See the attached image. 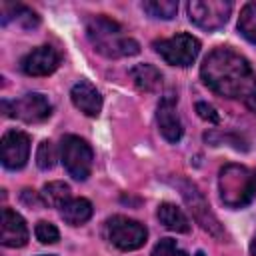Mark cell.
<instances>
[{"mask_svg":"<svg viewBox=\"0 0 256 256\" xmlns=\"http://www.w3.org/2000/svg\"><path fill=\"white\" fill-rule=\"evenodd\" d=\"M142 10L152 18L170 20L178 12V2L176 0H146L142 2Z\"/></svg>","mask_w":256,"mask_h":256,"instance_id":"21","label":"cell"},{"mask_svg":"<svg viewBox=\"0 0 256 256\" xmlns=\"http://www.w3.org/2000/svg\"><path fill=\"white\" fill-rule=\"evenodd\" d=\"M0 240L8 248H20L28 242V226H26L24 218L10 208L2 210V236H0Z\"/></svg>","mask_w":256,"mask_h":256,"instance_id":"13","label":"cell"},{"mask_svg":"<svg viewBox=\"0 0 256 256\" xmlns=\"http://www.w3.org/2000/svg\"><path fill=\"white\" fill-rule=\"evenodd\" d=\"M60 60H62L60 52L54 46L44 44V46H38V48L30 50L22 58L20 68L28 76H48L60 66Z\"/></svg>","mask_w":256,"mask_h":256,"instance_id":"11","label":"cell"},{"mask_svg":"<svg viewBox=\"0 0 256 256\" xmlns=\"http://www.w3.org/2000/svg\"><path fill=\"white\" fill-rule=\"evenodd\" d=\"M2 110L10 118H18L24 122H42L52 114V104L40 92L24 94L18 100H2Z\"/></svg>","mask_w":256,"mask_h":256,"instance_id":"9","label":"cell"},{"mask_svg":"<svg viewBox=\"0 0 256 256\" xmlns=\"http://www.w3.org/2000/svg\"><path fill=\"white\" fill-rule=\"evenodd\" d=\"M2 164L8 170H20L30 156V136L22 130H8L0 140Z\"/></svg>","mask_w":256,"mask_h":256,"instance_id":"10","label":"cell"},{"mask_svg":"<svg viewBox=\"0 0 256 256\" xmlns=\"http://www.w3.org/2000/svg\"><path fill=\"white\" fill-rule=\"evenodd\" d=\"M60 216L70 226H80L90 220L92 216V204L86 198H70L66 204L60 206Z\"/></svg>","mask_w":256,"mask_h":256,"instance_id":"17","label":"cell"},{"mask_svg":"<svg viewBox=\"0 0 256 256\" xmlns=\"http://www.w3.org/2000/svg\"><path fill=\"white\" fill-rule=\"evenodd\" d=\"M238 30L248 42L256 44V0L244 4V8L240 10Z\"/></svg>","mask_w":256,"mask_h":256,"instance_id":"20","label":"cell"},{"mask_svg":"<svg viewBox=\"0 0 256 256\" xmlns=\"http://www.w3.org/2000/svg\"><path fill=\"white\" fill-rule=\"evenodd\" d=\"M176 96H164L158 104V110H156V122H158V130L162 132V136L168 140V142H180L182 134H184V128H182V122H180V116H178V108H176Z\"/></svg>","mask_w":256,"mask_h":256,"instance_id":"12","label":"cell"},{"mask_svg":"<svg viewBox=\"0 0 256 256\" xmlns=\"http://www.w3.org/2000/svg\"><path fill=\"white\" fill-rule=\"evenodd\" d=\"M152 256H188V254L176 244V240H172V238H162V240L154 246Z\"/></svg>","mask_w":256,"mask_h":256,"instance_id":"24","label":"cell"},{"mask_svg":"<svg viewBox=\"0 0 256 256\" xmlns=\"http://www.w3.org/2000/svg\"><path fill=\"white\" fill-rule=\"evenodd\" d=\"M160 224L172 232H188L190 230V222L188 218L184 216V212L176 206V204H170V202H162L158 206V212H156Z\"/></svg>","mask_w":256,"mask_h":256,"instance_id":"18","label":"cell"},{"mask_svg":"<svg viewBox=\"0 0 256 256\" xmlns=\"http://www.w3.org/2000/svg\"><path fill=\"white\" fill-rule=\"evenodd\" d=\"M154 50L170 66H190L200 54V40L192 34L180 32L166 40H156Z\"/></svg>","mask_w":256,"mask_h":256,"instance_id":"5","label":"cell"},{"mask_svg":"<svg viewBox=\"0 0 256 256\" xmlns=\"http://www.w3.org/2000/svg\"><path fill=\"white\" fill-rule=\"evenodd\" d=\"M130 78L134 86L142 92H156L162 86V74L152 64H136L130 70Z\"/></svg>","mask_w":256,"mask_h":256,"instance_id":"15","label":"cell"},{"mask_svg":"<svg viewBox=\"0 0 256 256\" xmlns=\"http://www.w3.org/2000/svg\"><path fill=\"white\" fill-rule=\"evenodd\" d=\"M60 156H62V164L66 168V172L74 178V180H86L92 172V148L90 144L74 134H68L62 138L60 144Z\"/></svg>","mask_w":256,"mask_h":256,"instance_id":"4","label":"cell"},{"mask_svg":"<svg viewBox=\"0 0 256 256\" xmlns=\"http://www.w3.org/2000/svg\"><path fill=\"white\" fill-rule=\"evenodd\" d=\"M218 190L228 208H244L256 196V172L242 164H226L218 174Z\"/></svg>","mask_w":256,"mask_h":256,"instance_id":"3","label":"cell"},{"mask_svg":"<svg viewBox=\"0 0 256 256\" xmlns=\"http://www.w3.org/2000/svg\"><path fill=\"white\" fill-rule=\"evenodd\" d=\"M36 164L42 170H50L56 164V148H54V144L50 140L40 142V146L36 150Z\"/></svg>","mask_w":256,"mask_h":256,"instance_id":"22","label":"cell"},{"mask_svg":"<svg viewBox=\"0 0 256 256\" xmlns=\"http://www.w3.org/2000/svg\"><path fill=\"white\" fill-rule=\"evenodd\" d=\"M106 234L108 240L120 248V250H138L140 246L146 244L148 238V230L144 224H140L138 220H132L128 216H112L106 222Z\"/></svg>","mask_w":256,"mask_h":256,"instance_id":"6","label":"cell"},{"mask_svg":"<svg viewBox=\"0 0 256 256\" xmlns=\"http://www.w3.org/2000/svg\"><path fill=\"white\" fill-rule=\"evenodd\" d=\"M196 112H198V116H200L202 120H206V122H210V124H218V120H220L216 108L210 106L208 102H198V104H196Z\"/></svg>","mask_w":256,"mask_h":256,"instance_id":"25","label":"cell"},{"mask_svg":"<svg viewBox=\"0 0 256 256\" xmlns=\"http://www.w3.org/2000/svg\"><path fill=\"white\" fill-rule=\"evenodd\" d=\"M178 186H180L182 198H184L186 206L190 208L194 220H196L206 232H210L212 236H216V238H224V230H222V226H220L216 214L210 210V206H208L204 194H202L192 182H186V180H178Z\"/></svg>","mask_w":256,"mask_h":256,"instance_id":"8","label":"cell"},{"mask_svg":"<svg viewBox=\"0 0 256 256\" xmlns=\"http://www.w3.org/2000/svg\"><path fill=\"white\" fill-rule=\"evenodd\" d=\"M250 254L256 256V236H254V240H252V244H250Z\"/></svg>","mask_w":256,"mask_h":256,"instance_id":"26","label":"cell"},{"mask_svg":"<svg viewBox=\"0 0 256 256\" xmlns=\"http://www.w3.org/2000/svg\"><path fill=\"white\" fill-rule=\"evenodd\" d=\"M34 234H36V238H38L42 244H54V242L60 240V232H58V228H56L52 222H46V220H42V222L36 224Z\"/></svg>","mask_w":256,"mask_h":256,"instance_id":"23","label":"cell"},{"mask_svg":"<svg viewBox=\"0 0 256 256\" xmlns=\"http://www.w3.org/2000/svg\"><path fill=\"white\" fill-rule=\"evenodd\" d=\"M70 98H72V104L90 118H96L102 110V96L96 90V86L90 84L88 80H80L78 84H74Z\"/></svg>","mask_w":256,"mask_h":256,"instance_id":"14","label":"cell"},{"mask_svg":"<svg viewBox=\"0 0 256 256\" xmlns=\"http://www.w3.org/2000/svg\"><path fill=\"white\" fill-rule=\"evenodd\" d=\"M40 198H42V204L60 208L62 204H66L70 200V186L64 182H48L42 188Z\"/></svg>","mask_w":256,"mask_h":256,"instance_id":"19","label":"cell"},{"mask_svg":"<svg viewBox=\"0 0 256 256\" xmlns=\"http://www.w3.org/2000/svg\"><path fill=\"white\" fill-rule=\"evenodd\" d=\"M0 20H2L4 26L14 20L22 28H34V26L40 24V18H38V14L34 10H30L24 4H8V2L2 4V18Z\"/></svg>","mask_w":256,"mask_h":256,"instance_id":"16","label":"cell"},{"mask_svg":"<svg viewBox=\"0 0 256 256\" xmlns=\"http://www.w3.org/2000/svg\"><path fill=\"white\" fill-rule=\"evenodd\" d=\"M202 82L216 94L238 100L256 112V74L248 60L232 48H214L200 66Z\"/></svg>","mask_w":256,"mask_h":256,"instance_id":"1","label":"cell"},{"mask_svg":"<svg viewBox=\"0 0 256 256\" xmlns=\"http://www.w3.org/2000/svg\"><path fill=\"white\" fill-rule=\"evenodd\" d=\"M86 36L94 50L106 58H126L140 52L138 42L124 34L118 22L106 16H90L86 20Z\"/></svg>","mask_w":256,"mask_h":256,"instance_id":"2","label":"cell"},{"mask_svg":"<svg viewBox=\"0 0 256 256\" xmlns=\"http://www.w3.org/2000/svg\"><path fill=\"white\" fill-rule=\"evenodd\" d=\"M232 12V2L228 0H192L188 2V18L202 30L222 28Z\"/></svg>","mask_w":256,"mask_h":256,"instance_id":"7","label":"cell"}]
</instances>
